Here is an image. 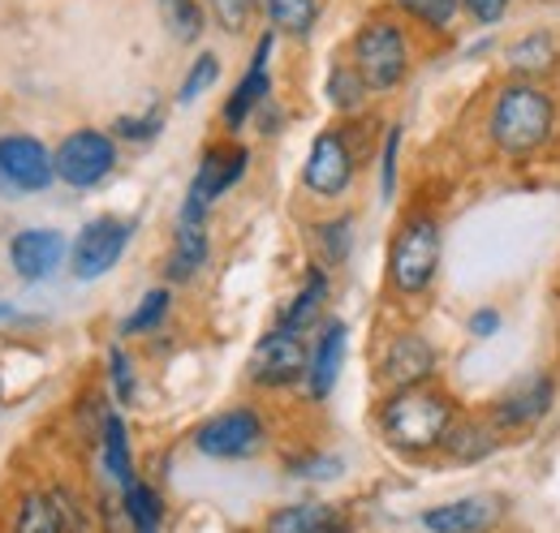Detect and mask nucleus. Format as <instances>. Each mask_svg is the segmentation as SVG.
Wrapping results in <instances>:
<instances>
[{"label": "nucleus", "mask_w": 560, "mask_h": 533, "mask_svg": "<svg viewBox=\"0 0 560 533\" xmlns=\"http://www.w3.org/2000/svg\"><path fill=\"white\" fill-rule=\"evenodd\" d=\"M557 130V104L530 82H509L491 104V142L509 155L539 151Z\"/></svg>", "instance_id": "nucleus-1"}, {"label": "nucleus", "mask_w": 560, "mask_h": 533, "mask_svg": "<svg viewBox=\"0 0 560 533\" xmlns=\"http://www.w3.org/2000/svg\"><path fill=\"white\" fill-rule=\"evenodd\" d=\"M380 426L388 435L393 448L401 452H431L444 443L448 426H453V408L448 400L431 388H406L380 408Z\"/></svg>", "instance_id": "nucleus-2"}, {"label": "nucleus", "mask_w": 560, "mask_h": 533, "mask_svg": "<svg viewBox=\"0 0 560 533\" xmlns=\"http://www.w3.org/2000/svg\"><path fill=\"white\" fill-rule=\"evenodd\" d=\"M410 66L406 35L393 22H371L353 44V69L362 73L366 91H393Z\"/></svg>", "instance_id": "nucleus-3"}, {"label": "nucleus", "mask_w": 560, "mask_h": 533, "mask_svg": "<svg viewBox=\"0 0 560 533\" xmlns=\"http://www.w3.org/2000/svg\"><path fill=\"white\" fill-rule=\"evenodd\" d=\"M435 266H440V228H435V220L419 215L397 233L388 271H393V284L401 293H422L431 284Z\"/></svg>", "instance_id": "nucleus-4"}, {"label": "nucleus", "mask_w": 560, "mask_h": 533, "mask_svg": "<svg viewBox=\"0 0 560 533\" xmlns=\"http://www.w3.org/2000/svg\"><path fill=\"white\" fill-rule=\"evenodd\" d=\"M130 237H135V224L130 220H117V215H100V220H91V224H82V233H78V241H73V275L78 280H100V275H108L117 259L126 254V246H130Z\"/></svg>", "instance_id": "nucleus-5"}, {"label": "nucleus", "mask_w": 560, "mask_h": 533, "mask_svg": "<svg viewBox=\"0 0 560 533\" xmlns=\"http://www.w3.org/2000/svg\"><path fill=\"white\" fill-rule=\"evenodd\" d=\"M52 164H57V177H61L66 186H73V190H91V186H100V181L113 173V164H117V146H113L108 133L78 130L57 146Z\"/></svg>", "instance_id": "nucleus-6"}, {"label": "nucleus", "mask_w": 560, "mask_h": 533, "mask_svg": "<svg viewBox=\"0 0 560 533\" xmlns=\"http://www.w3.org/2000/svg\"><path fill=\"white\" fill-rule=\"evenodd\" d=\"M242 173H246V151L242 146H211L203 164H199V173H195V181H190V194L182 202V224H203L208 206L224 190H233L242 181Z\"/></svg>", "instance_id": "nucleus-7"}, {"label": "nucleus", "mask_w": 560, "mask_h": 533, "mask_svg": "<svg viewBox=\"0 0 560 533\" xmlns=\"http://www.w3.org/2000/svg\"><path fill=\"white\" fill-rule=\"evenodd\" d=\"M264 443V422L250 408H229L195 435V448L211 461H242Z\"/></svg>", "instance_id": "nucleus-8"}, {"label": "nucleus", "mask_w": 560, "mask_h": 533, "mask_svg": "<svg viewBox=\"0 0 560 533\" xmlns=\"http://www.w3.org/2000/svg\"><path fill=\"white\" fill-rule=\"evenodd\" d=\"M52 177H57V164L39 138H31V133L0 138V181L4 186L22 190V194H39V190H48Z\"/></svg>", "instance_id": "nucleus-9"}, {"label": "nucleus", "mask_w": 560, "mask_h": 533, "mask_svg": "<svg viewBox=\"0 0 560 533\" xmlns=\"http://www.w3.org/2000/svg\"><path fill=\"white\" fill-rule=\"evenodd\" d=\"M306 366H311V357H306L302 340L293 332H280V328L272 335H264L259 348L250 353V379L259 388H289L306 375Z\"/></svg>", "instance_id": "nucleus-10"}, {"label": "nucleus", "mask_w": 560, "mask_h": 533, "mask_svg": "<svg viewBox=\"0 0 560 533\" xmlns=\"http://www.w3.org/2000/svg\"><path fill=\"white\" fill-rule=\"evenodd\" d=\"M500 521H504V499L495 495H466L422 512L427 533H491Z\"/></svg>", "instance_id": "nucleus-11"}, {"label": "nucleus", "mask_w": 560, "mask_h": 533, "mask_svg": "<svg viewBox=\"0 0 560 533\" xmlns=\"http://www.w3.org/2000/svg\"><path fill=\"white\" fill-rule=\"evenodd\" d=\"M306 186L315 190V194H324V199H337V194H346V186H350L353 177V155L350 146H346V138L341 133H319L315 138V146H311V159H306Z\"/></svg>", "instance_id": "nucleus-12"}, {"label": "nucleus", "mask_w": 560, "mask_h": 533, "mask_svg": "<svg viewBox=\"0 0 560 533\" xmlns=\"http://www.w3.org/2000/svg\"><path fill=\"white\" fill-rule=\"evenodd\" d=\"M66 259V237L57 228H22L9 241V263L22 280H48Z\"/></svg>", "instance_id": "nucleus-13"}, {"label": "nucleus", "mask_w": 560, "mask_h": 533, "mask_svg": "<svg viewBox=\"0 0 560 533\" xmlns=\"http://www.w3.org/2000/svg\"><path fill=\"white\" fill-rule=\"evenodd\" d=\"M435 370V348L422 335H397L384 353V383H393L397 392L422 388V379H431Z\"/></svg>", "instance_id": "nucleus-14"}, {"label": "nucleus", "mask_w": 560, "mask_h": 533, "mask_svg": "<svg viewBox=\"0 0 560 533\" xmlns=\"http://www.w3.org/2000/svg\"><path fill=\"white\" fill-rule=\"evenodd\" d=\"M272 35H264L259 39V52H255V61L246 69V78L237 82V91H233V99L224 104V126L229 130H237L259 104H264V95H268V61H272Z\"/></svg>", "instance_id": "nucleus-15"}, {"label": "nucleus", "mask_w": 560, "mask_h": 533, "mask_svg": "<svg viewBox=\"0 0 560 533\" xmlns=\"http://www.w3.org/2000/svg\"><path fill=\"white\" fill-rule=\"evenodd\" d=\"M346 344H350V328L337 319L328 323L315 353H311V366H306V379H311V396L324 400L332 388H337V375H341V362H346Z\"/></svg>", "instance_id": "nucleus-16"}, {"label": "nucleus", "mask_w": 560, "mask_h": 533, "mask_svg": "<svg viewBox=\"0 0 560 533\" xmlns=\"http://www.w3.org/2000/svg\"><path fill=\"white\" fill-rule=\"evenodd\" d=\"M268 533H350V521L328 504H289L268 517Z\"/></svg>", "instance_id": "nucleus-17"}, {"label": "nucleus", "mask_w": 560, "mask_h": 533, "mask_svg": "<svg viewBox=\"0 0 560 533\" xmlns=\"http://www.w3.org/2000/svg\"><path fill=\"white\" fill-rule=\"evenodd\" d=\"M548 404H552V379L539 375V379L522 383L517 392H509V396L495 404V426H526V422L544 417Z\"/></svg>", "instance_id": "nucleus-18"}, {"label": "nucleus", "mask_w": 560, "mask_h": 533, "mask_svg": "<svg viewBox=\"0 0 560 533\" xmlns=\"http://www.w3.org/2000/svg\"><path fill=\"white\" fill-rule=\"evenodd\" d=\"M324 297H328V275H324V266H311L306 271V284H302V293L289 301V310L280 315V332H302L311 319H315V310L324 306Z\"/></svg>", "instance_id": "nucleus-19"}, {"label": "nucleus", "mask_w": 560, "mask_h": 533, "mask_svg": "<svg viewBox=\"0 0 560 533\" xmlns=\"http://www.w3.org/2000/svg\"><path fill=\"white\" fill-rule=\"evenodd\" d=\"M440 448H444L453 461L470 465V461H483V457H491V452H495V435H491V426H475V422H453Z\"/></svg>", "instance_id": "nucleus-20"}, {"label": "nucleus", "mask_w": 560, "mask_h": 533, "mask_svg": "<svg viewBox=\"0 0 560 533\" xmlns=\"http://www.w3.org/2000/svg\"><path fill=\"white\" fill-rule=\"evenodd\" d=\"M557 39L548 31H530V35H522L509 48V69H517V73H548V69L557 66Z\"/></svg>", "instance_id": "nucleus-21"}, {"label": "nucleus", "mask_w": 560, "mask_h": 533, "mask_svg": "<svg viewBox=\"0 0 560 533\" xmlns=\"http://www.w3.org/2000/svg\"><path fill=\"white\" fill-rule=\"evenodd\" d=\"M208 259V233L203 224H177V246H173V263L168 280H190Z\"/></svg>", "instance_id": "nucleus-22"}, {"label": "nucleus", "mask_w": 560, "mask_h": 533, "mask_svg": "<svg viewBox=\"0 0 560 533\" xmlns=\"http://www.w3.org/2000/svg\"><path fill=\"white\" fill-rule=\"evenodd\" d=\"M104 465L108 477L117 486H130L135 482V465H130V439H126V422L117 413L104 417Z\"/></svg>", "instance_id": "nucleus-23"}, {"label": "nucleus", "mask_w": 560, "mask_h": 533, "mask_svg": "<svg viewBox=\"0 0 560 533\" xmlns=\"http://www.w3.org/2000/svg\"><path fill=\"white\" fill-rule=\"evenodd\" d=\"M121 508H126V521L135 525V533H155L160 530V495L147 486V482H130L121 486Z\"/></svg>", "instance_id": "nucleus-24"}, {"label": "nucleus", "mask_w": 560, "mask_h": 533, "mask_svg": "<svg viewBox=\"0 0 560 533\" xmlns=\"http://www.w3.org/2000/svg\"><path fill=\"white\" fill-rule=\"evenodd\" d=\"M268 13H272V22H277V31L302 39V35L315 31L319 4H315V0H268Z\"/></svg>", "instance_id": "nucleus-25"}, {"label": "nucleus", "mask_w": 560, "mask_h": 533, "mask_svg": "<svg viewBox=\"0 0 560 533\" xmlns=\"http://www.w3.org/2000/svg\"><path fill=\"white\" fill-rule=\"evenodd\" d=\"M160 13H164V26L173 31V39L195 44L203 35V13L195 0H160Z\"/></svg>", "instance_id": "nucleus-26"}, {"label": "nucleus", "mask_w": 560, "mask_h": 533, "mask_svg": "<svg viewBox=\"0 0 560 533\" xmlns=\"http://www.w3.org/2000/svg\"><path fill=\"white\" fill-rule=\"evenodd\" d=\"M13 533H61V521H57V508L48 495H26L22 508H18V525Z\"/></svg>", "instance_id": "nucleus-27"}, {"label": "nucleus", "mask_w": 560, "mask_h": 533, "mask_svg": "<svg viewBox=\"0 0 560 533\" xmlns=\"http://www.w3.org/2000/svg\"><path fill=\"white\" fill-rule=\"evenodd\" d=\"M328 99H332L341 112H353V108L366 99V82H362V73L350 66L332 69V78H328Z\"/></svg>", "instance_id": "nucleus-28"}, {"label": "nucleus", "mask_w": 560, "mask_h": 533, "mask_svg": "<svg viewBox=\"0 0 560 533\" xmlns=\"http://www.w3.org/2000/svg\"><path fill=\"white\" fill-rule=\"evenodd\" d=\"M168 301H173L168 288H151L139 301V310L126 319V335H142V332H151V328H160L164 315H168Z\"/></svg>", "instance_id": "nucleus-29"}, {"label": "nucleus", "mask_w": 560, "mask_h": 533, "mask_svg": "<svg viewBox=\"0 0 560 533\" xmlns=\"http://www.w3.org/2000/svg\"><path fill=\"white\" fill-rule=\"evenodd\" d=\"M215 78H220V61H215L211 52H203V57L195 61V69L186 73V82H182V95H177V99H182V104H195Z\"/></svg>", "instance_id": "nucleus-30"}, {"label": "nucleus", "mask_w": 560, "mask_h": 533, "mask_svg": "<svg viewBox=\"0 0 560 533\" xmlns=\"http://www.w3.org/2000/svg\"><path fill=\"white\" fill-rule=\"evenodd\" d=\"M211 13H215V22L224 26V31H246V22H250V13H255V0H211Z\"/></svg>", "instance_id": "nucleus-31"}, {"label": "nucleus", "mask_w": 560, "mask_h": 533, "mask_svg": "<svg viewBox=\"0 0 560 533\" xmlns=\"http://www.w3.org/2000/svg\"><path fill=\"white\" fill-rule=\"evenodd\" d=\"M401 9H410L427 26H448L457 13V0H401Z\"/></svg>", "instance_id": "nucleus-32"}, {"label": "nucleus", "mask_w": 560, "mask_h": 533, "mask_svg": "<svg viewBox=\"0 0 560 533\" xmlns=\"http://www.w3.org/2000/svg\"><path fill=\"white\" fill-rule=\"evenodd\" d=\"M48 499H52V508H57L61 533H86V517H82V508H78V499H73L70 490H52Z\"/></svg>", "instance_id": "nucleus-33"}, {"label": "nucleus", "mask_w": 560, "mask_h": 533, "mask_svg": "<svg viewBox=\"0 0 560 533\" xmlns=\"http://www.w3.org/2000/svg\"><path fill=\"white\" fill-rule=\"evenodd\" d=\"M324 254H328L332 263H346V259H350V220L324 224Z\"/></svg>", "instance_id": "nucleus-34"}, {"label": "nucleus", "mask_w": 560, "mask_h": 533, "mask_svg": "<svg viewBox=\"0 0 560 533\" xmlns=\"http://www.w3.org/2000/svg\"><path fill=\"white\" fill-rule=\"evenodd\" d=\"M108 370H113V388H117V400H135V370H130V357L121 348H113L108 357Z\"/></svg>", "instance_id": "nucleus-35"}, {"label": "nucleus", "mask_w": 560, "mask_h": 533, "mask_svg": "<svg viewBox=\"0 0 560 533\" xmlns=\"http://www.w3.org/2000/svg\"><path fill=\"white\" fill-rule=\"evenodd\" d=\"M397 142H401V130H388L384 138V202H393V190H397Z\"/></svg>", "instance_id": "nucleus-36"}, {"label": "nucleus", "mask_w": 560, "mask_h": 533, "mask_svg": "<svg viewBox=\"0 0 560 533\" xmlns=\"http://www.w3.org/2000/svg\"><path fill=\"white\" fill-rule=\"evenodd\" d=\"M160 112H151V117H126V121H117V133L121 138H135V142H147V138H155L160 133Z\"/></svg>", "instance_id": "nucleus-37"}, {"label": "nucleus", "mask_w": 560, "mask_h": 533, "mask_svg": "<svg viewBox=\"0 0 560 533\" xmlns=\"http://www.w3.org/2000/svg\"><path fill=\"white\" fill-rule=\"evenodd\" d=\"M462 4H466L470 17L483 22V26H495V22L504 17V9H509V0H462Z\"/></svg>", "instance_id": "nucleus-38"}, {"label": "nucleus", "mask_w": 560, "mask_h": 533, "mask_svg": "<svg viewBox=\"0 0 560 533\" xmlns=\"http://www.w3.org/2000/svg\"><path fill=\"white\" fill-rule=\"evenodd\" d=\"M495 328H500V315H495V310H479V315L470 319V332L483 335V340H488V335H495Z\"/></svg>", "instance_id": "nucleus-39"}, {"label": "nucleus", "mask_w": 560, "mask_h": 533, "mask_svg": "<svg viewBox=\"0 0 560 533\" xmlns=\"http://www.w3.org/2000/svg\"><path fill=\"white\" fill-rule=\"evenodd\" d=\"M0 319H18V310L13 306H0Z\"/></svg>", "instance_id": "nucleus-40"}]
</instances>
